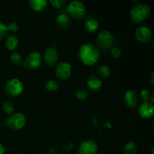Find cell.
<instances>
[{
	"instance_id": "1",
	"label": "cell",
	"mask_w": 154,
	"mask_h": 154,
	"mask_svg": "<svg viewBox=\"0 0 154 154\" xmlns=\"http://www.w3.org/2000/svg\"><path fill=\"white\" fill-rule=\"evenodd\" d=\"M78 54L81 63L88 66H92L97 63L100 58L99 48L91 43H85L81 45Z\"/></svg>"
},
{
	"instance_id": "2",
	"label": "cell",
	"mask_w": 154,
	"mask_h": 154,
	"mask_svg": "<svg viewBox=\"0 0 154 154\" xmlns=\"http://www.w3.org/2000/svg\"><path fill=\"white\" fill-rule=\"evenodd\" d=\"M150 8L147 4L140 2L135 5L130 11V17L132 22L141 23L149 17Z\"/></svg>"
},
{
	"instance_id": "3",
	"label": "cell",
	"mask_w": 154,
	"mask_h": 154,
	"mask_svg": "<svg viewBox=\"0 0 154 154\" xmlns=\"http://www.w3.org/2000/svg\"><path fill=\"white\" fill-rule=\"evenodd\" d=\"M67 14L76 20H82L87 17V8L81 1H72L66 8Z\"/></svg>"
},
{
	"instance_id": "4",
	"label": "cell",
	"mask_w": 154,
	"mask_h": 154,
	"mask_svg": "<svg viewBox=\"0 0 154 154\" xmlns=\"http://www.w3.org/2000/svg\"><path fill=\"white\" fill-rule=\"evenodd\" d=\"M23 84L18 78H12L6 82L5 90L6 94L10 97H17L23 92Z\"/></svg>"
},
{
	"instance_id": "5",
	"label": "cell",
	"mask_w": 154,
	"mask_h": 154,
	"mask_svg": "<svg viewBox=\"0 0 154 154\" xmlns=\"http://www.w3.org/2000/svg\"><path fill=\"white\" fill-rule=\"evenodd\" d=\"M26 118L23 113L17 112L11 114L6 120V125L13 130H20L25 126Z\"/></svg>"
},
{
	"instance_id": "6",
	"label": "cell",
	"mask_w": 154,
	"mask_h": 154,
	"mask_svg": "<svg viewBox=\"0 0 154 154\" xmlns=\"http://www.w3.org/2000/svg\"><path fill=\"white\" fill-rule=\"evenodd\" d=\"M96 43L98 47L103 51L111 49L114 43L113 35L108 30H102L96 37Z\"/></svg>"
},
{
	"instance_id": "7",
	"label": "cell",
	"mask_w": 154,
	"mask_h": 154,
	"mask_svg": "<svg viewBox=\"0 0 154 154\" xmlns=\"http://www.w3.org/2000/svg\"><path fill=\"white\" fill-rule=\"evenodd\" d=\"M42 64V55L38 51H32L23 61L24 68L28 70H35Z\"/></svg>"
},
{
	"instance_id": "8",
	"label": "cell",
	"mask_w": 154,
	"mask_h": 154,
	"mask_svg": "<svg viewBox=\"0 0 154 154\" xmlns=\"http://www.w3.org/2000/svg\"><path fill=\"white\" fill-rule=\"evenodd\" d=\"M56 76L61 81H65L70 78L72 75V66L66 62H61L56 66Z\"/></svg>"
},
{
	"instance_id": "9",
	"label": "cell",
	"mask_w": 154,
	"mask_h": 154,
	"mask_svg": "<svg viewBox=\"0 0 154 154\" xmlns=\"http://www.w3.org/2000/svg\"><path fill=\"white\" fill-rule=\"evenodd\" d=\"M44 60L48 67H53L57 64L58 62V52L54 46L47 48L44 54Z\"/></svg>"
},
{
	"instance_id": "10",
	"label": "cell",
	"mask_w": 154,
	"mask_h": 154,
	"mask_svg": "<svg viewBox=\"0 0 154 154\" xmlns=\"http://www.w3.org/2000/svg\"><path fill=\"white\" fill-rule=\"evenodd\" d=\"M135 36L141 43H147L152 38V32L147 26H140L135 29Z\"/></svg>"
},
{
	"instance_id": "11",
	"label": "cell",
	"mask_w": 154,
	"mask_h": 154,
	"mask_svg": "<svg viewBox=\"0 0 154 154\" xmlns=\"http://www.w3.org/2000/svg\"><path fill=\"white\" fill-rule=\"evenodd\" d=\"M124 102L126 106L129 109H135L139 102V96L134 90H129L124 95Z\"/></svg>"
},
{
	"instance_id": "12",
	"label": "cell",
	"mask_w": 154,
	"mask_h": 154,
	"mask_svg": "<svg viewBox=\"0 0 154 154\" xmlns=\"http://www.w3.org/2000/svg\"><path fill=\"white\" fill-rule=\"evenodd\" d=\"M98 145L93 140H86L80 144L78 147L79 154H96Z\"/></svg>"
},
{
	"instance_id": "13",
	"label": "cell",
	"mask_w": 154,
	"mask_h": 154,
	"mask_svg": "<svg viewBox=\"0 0 154 154\" xmlns=\"http://www.w3.org/2000/svg\"><path fill=\"white\" fill-rule=\"evenodd\" d=\"M138 114L142 118H150L154 114V106L152 103L144 102L138 108Z\"/></svg>"
},
{
	"instance_id": "14",
	"label": "cell",
	"mask_w": 154,
	"mask_h": 154,
	"mask_svg": "<svg viewBox=\"0 0 154 154\" xmlns=\"http://www.w3.org/2000/svg\"><path fill=\"white\" fill-rule=\"evenodd\" d=\"M84 26L87 32L90 33H93L98 30L99 27V23L97 18L93 15H89L85 17L84 20Z\"/></svg>"
},
{
	"instance_id": "15",
	"label": "cell",
	"mask_w": 154,
	"mask_h": 154,
	"mask_svg": "<svg viewBox=\"0 0 154 154\" xmlns=\"http://www.w3.org/2000/svg\"><path fill=\"white\" fill-rule=\"evenodd\" d=\"M87 85L88 88L93 92H98L102 88V82L97 75H92L87 79Z\"/></svg>"
},
{
	"instance_id": "16",
	"label": "cell",
	"mask_w": 154,
	"mask_h": 154,
	"mask_svg": "<svg viewBox=\"0 0 154 154\" xmlns=\"http://www.w3.org/2000/svg\"><path fill=\"white\" fill-rule=\"evenodd\" d=\"M56 23L60 28L66 29L72 25V20H71L70 17L67 14L61 13L57 16L56 19Z\"/></svg>"
},
{
	"instance_id": "17",
	"label": "cell",
	"mask_w": 154,
	"mask_h": 154,
	"mask_svg": "<svg viewBox=\"0 0 154 154\" xmlns=\"http://www.w3.org/2000/svg\"><path fill=\"white\" fill-rule=\"evenodd\" d=\"M29 7L35 11H42L47 8L48 2L47 0H30L29 2Z\"/></svg>"
},
{
	"instance_id": "18",
	"label": "cell",
	"mask_w": 154,
	"mask_h": 154,
	"mask_svg": "<svg viewBox=\"0 0 154 154\" xmlns=\"http://www.w3.org/2000/svg\"><path fill=\"white\" fill-rule=\"evenodd\" d=\"M19 41L18 38L14 35H10L7 36L5 39V47L8 51H14L17 47Z\"/></svg>"
},
{
	"instance_id": "19",
	"label": "cell",
	"mask_w": 154,
	"mask_h": 154,
	"mask_svg": "<svg viewBox=\"0 0 154 154\" xmlns=\"http://www.w3.org/2000/svg\"><path fill=\"white\" fill-rule=\"evenodd\" d=\"M96 72H97V76L99 78H107L109 77L111 74V69L108 67V66L106 65H101L98 66L96 69Z\"/></svg>"
},
{
	"instance_id": "20",
	"label": "cell",
	"mask_w": 154,
	"mask_h": 154,
	"mask_svg": "<svg viewBox=\"0 0 154 154\" xmlns=\"http://www.w3.org/2000/svg\"><path fill=\"white\" fill-rule=\"evenodd\" d=\"M137 152V145L133 141H129L126 143L123 147V153L124 154H135Z\"/></svg>"
},
{
	"instance_id": "21",
	"label": "cell",
	"mask_w": 154,
	"mask_h": 154,
	"mask_svg": "<svg viewBox=\"0 0 154 154\" xmlns=\"http://www.w3.org/2000/svg\"><path fill=\"white\" fill-rule=\"evenodd\" d=\"M2 109L6 114H12L14 110V104L10 99L5 100L2 104Z\"/></svg>"
},
{
	"instance_id": "22",
	"label": "cell",
	"mask_w": 154,
	"mask_h": 154,
	"mask_svg": "<svg viewBox=\"0 0 154 154\" xmlns=\"http://www.w3.org/2000/svg\"><path fill=\"white\" fill-rule=\"evenodd\" d=\"M10 60L11 63L17 66H20L23 63V61L22 56L18 52H14L13 54H11L10 57Z\"/></svg>"
},
{
	"instance_id": "23",
	"label": "cell",
	"mask_w": 154,
	"mask_h": 154,
	"mask_svg": "<svg viewBox=\"0 0 154 154\" xmlns=\"http://www.w3.org/2000/svg\"><path fill=\"white\" fill-rule=\"evenodd\" d=\"M45 88L48 91H56L59 88V84L55 80H49L45 84Z\"/></svg>"
},
{
	"instance_id": "24",
	"label": "cell",
	"mask_w": 154,
	"mask_h": 154,
	"mask_svg": "<svg viewBox=\"0 0 154 154\" xmlns=\"http://www.w3.org/2000/svg\"><path fill=\"white\" fill-rule=\"evenodd\" d=\"M75 96L80 100H84L87 99L89 96V92L85 88H80L75 93Z\"/></svg>"
},
{
	"instance_id": "25",
	"label": "cell",
	"mask_w": 154,
	"mask_h": 154,
	"mask_svg": "<svg viewBox=\"0 0 154 154\" xmlns=\"http://www.w3.org/2000/svg\"><path fill=\"white\" fill-rule=\"evenodd\" d=\"M8 29L7 26L4 23L0 21V40L3 39L4 38L6 37L8 34Z\"/></svg>"
},
{
	"instance_id": "26",
	"label": "cell",
	"mask_w": 154,
	"mask_h": 154,
	"mask_svg": "<svg viewBox=\"0 0 154 154\" xmlns=\"http://www.w3.org/2000/svg\"><path fill=\"white\" fill-rule=\"evenodd\" d=\"M50 3L56 8H61L66 5V1L64 0H51Z\"/></svg>"
},
{
	"instance_id": "27",
	"label": "cell",
	"mask_w": 154,
	"mask_h": 154,
	"mask_svg": "<svg viewBox=\"0 0 154 154\" xmlns=\"http://www.w3.org/2000/svg\"><path fill=\"white\" fill-rule=\"evenodd\" d=\"M139 96L144 102H148V100L150 98V92L147 90H146V89H144V90H141V92L140 93Z\"/></svg>"
},
{
	"instance_id": "28",
	"label": "cell",
	"mask_w": 154,
	"mask_h": 154,
	"mask_svg": "<svg viewBox=\"0 0 154 154\" xmlns=\"http://www.w3.org/2000/svg\"><path fill=\"white\" fill-rule=\"evenodd\" d=\"M8 31L13 32H16L19 29V26L16 22H11L9 23L8 25L7 26Z\"/></svg>"
},
{
	"instance_id": "29",
	"label": "cell",
	"mask_w": 154,
	"mask_h": 154,
	"mask_svg": "<svg viewBox=\"0 0 154 154\" xmlns=\"http://www.w3.org/2000/svg\"><path fill=\"white\" fill-rule=\"evenodd\" d=\"M111 52L113 57H115V58H119V57H120V56H121L122 54V51L120 48H117V47H114V48H111Z\"/></svg>"
},
{
	"instance_id": "30",
	"label": "cell",
	"mask_w": 154,
	"mask_h": 154,
	"mask_svg": "<svg viewBox=\"0 0 154 154\" xmlns=\"http://www.w3.org/2000/svg\"><path fill=\"white\" fill-rule=\"evenodd\" d=\"M73 147H74L73 143L69 142V143H66V144H65L64 147H63V149H64L66 151H71V150L73 149Z\"/></svg>"
},
{
	"instance_id": "31",
	"label": "cell",
	"mask_w": 154,
	"mask_h": 154,
	"mask_svg": "<svg viewBox=\"0 0 154 154\" xmlns=\"http://www.w3.org/2000/svg\"><path fill=\"white\" fill-rule=\"evenodd\" d=\"M48 154H57V150H56L54 147H51V148L49 149V150H48Z\"/></svg>"
},
{
	"instance_id": "32",
	"label": "cell",
	"mask_w": 154,
	"mask_h": 154,
	"mask_svg": "<svg viewBox=\"0 0 154 154\" xmlns=\"http://www.w3.org/2000/svg\"><path fill=\"white\" fill-rule=\"evenodd\" d=\"M5 150L4 146L2 143H0V154H5Z\"/></svg>"
},
{
	"instance_id": "33",
	"label": "cell",
	"mask_w": 154,
	"mask_h": 154,
	"mask_svg": "<svg viewBox=\"0 0 154 154\" xmlns=\"http://www.w3.org/2000/svg\"><path fill=\"white\" fill-rule=\"evenodd\" d=\"M153 76H154V75H153V72L151 73V75H150V83H151L152 86L154 85V81H153L154 78H153Z\"/></svg>"
},
{
	"instance_id": "34",
	"label": "cell",
	"mask_w": 154,
	"mask_h": 154,
	"mask_svg": "<svg viewBox=\"0 0 154 154\" xmlns=\"http://www.w3.org/2000/svg\"><path fill=\"white\" fill-rule=\"evenodd\" d=\"M153 147H152V149H151V153H152V154H153Z\"/></svg>"
}]
</instances>
